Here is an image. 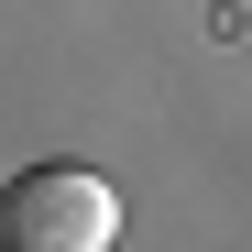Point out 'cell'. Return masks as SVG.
<instances>
[{
	"label": "cell",
	"mask_w": 252,
	"mask_h": 252,
	"mask_svg": "<svg viewBox=\"0 0 252 252\" xmlns=\"http://www.w3.org/2000/svg\"><path fill=\"white\" fill-rule=\"evenodd\" d=\"M121 241V187L88 164H33L0 187V252H110Z\"/></svg>",
	"instance_id": "1"
}]
</instances>
